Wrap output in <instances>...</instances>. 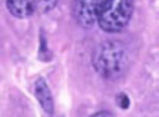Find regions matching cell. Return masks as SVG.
I'll return each mask as SVG.
<instances>
[{
    "mask_svg": "<svg viewBox=\"0 0 159 117\" xmlns=\"http://www.w3.org/2000/svg\"><path fill=\"white\" fill-rule=\"evenodd\" d=\"M89 117H115V116L111 111L102 110V111H97V113H94V114H91V116H89Z\"/></svg>",
    "mask_w": 159,
    "mask_h": 117,
    "instance_id": "9c48e42d",
    "label": "cell"
},
{
    "mask_svg": "<svg viewBox=\"0 0 159 117\" xmlns=\"http://www.w3.org/2000/svg\"><path fill=\"white\" fill-rule=\"evenodd\" d=\"M6 7L12 17L27 19L37 12V0H6Z\"/></svg>",
    "mask_w": 159,
    "mask_h": 117,
    "instance_id": "5b68a950",
    "label": "cell"
},
{
    "mask_svg": "<svg viewBox=\"0 0 159 117\" xmlns=\"http://www.w3.org/2000/svg\"><path fill=\"white\" fill-rule=\"evenodd\" d=\"M34 95L35 100L39 101V104L41 105L43 111L47 116H53L55 113V102H53V96H52V90L49 88V85L43 77H39L34 83Z\"/></svg>",
    "mask_w": 159,
    "mask_h": 117,
    "instance_id": "277c9868",
    "label": "cell"
},
{
    "mask_svg": "<svg viewBox=\"0 0 159 117\" xmlns=\"http://www.w3.org/2000/svg\"><path fill=\"white\" fill-rule=\"evenodd\" d=\"M39 56L41 61H49V58H52L50 52L47 49V40H46V36L43 31H40V51H39Z\"/></svg>",
    "mask_w": 159,
    "mask_h": 117,
    "instance_id": "8992f818",
    "label": "cell"
},
{
    "mask_svg": "<svg viewBox=\"0 0 159 117\" xmlns=\"http://www.w3.org/2000/svg\"><path fill=\"white\" fill-rule=\"evenodd\" d=\"M115 102H116V105H118L119 108H122V110H127V108L130 107V98H128V95L124 94V92H121V94L116 95Z\"/></svg>",
    "mask_w": 159,
    "mask_h": 117,
    "instance_id": "ba28073f",
    "label": "cell"
},
{
    "mask_svg": "<svg viewBox=\"0 0 159 117\" xmlns=\"http://www.w3.org/2000/svg\"><path fill=\"white\" fill-rule=\"evenodd\" d=\"M57 5V0H37V11L41 13H49Z\"/></svg>",
    "mask_w": 159,
    "mask_h": 117,
    "instance_id": "52a82bcc",
    "label": "cell"
},
{
    "mask_svg": "<svg viewBox=\"0 0 159 117\" xmlns=\"http://www.w3.org/2000/svg\"><path fill=\"white\" fill-rule=\"evenodd\" d=\"M93 68L105 80H116L130 65V53L124 43L118 40H105L94 47L91 55Z\"/></svg>",
    "mask_w": 159,
    "mask_h": 117,
    "instance_id": "6da1fadb",
    "label": "cell"
},
{
    "mask_svg": "<svg viewBox=\"0 0 159 117\" xmlns=\"http://www.w3.org/2000/svg\"><path fill=\"white\" fill-rule=\"evenodd\" d=\"M134 12V0H106L96 24L105 33H119L130 24Z\"/></svg>",
    "mask_w": 159,
    "mask_h": 117,
    "instance_id": "7a4b0ae2",
    "label": "cell"
},
{
    "mask_svg": "<svg viewBox=\"0 0 159 117\" xmlns=\"http://www.w3.org/2000/svg\"><path fill=\"white\" fill-rule=\"evenodd\" d=\"M106 0H72V15L83 28H91Z\"/></svg>",
    "mask_w": 159,
    "mask_h": 117,
    "instance_id": "3957f363",
    "label": "cell"
}]
</instances>
